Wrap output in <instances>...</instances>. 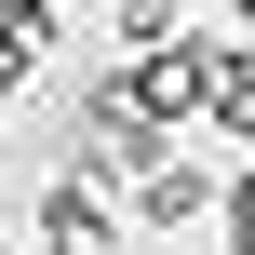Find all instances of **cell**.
<instances>
[{
  "mask_svg": "<svg viewBox=\"0 0 255 255\" xmlns=\"http://www.w3.org/2000/svg\"><path fill=\"white\" fill-rule=\"evenodd\" d=\"M161 148H188V134L134 94V67H81V94H67V161H81V175H108V188H134Z\"/></svg>",
  "mask_w": 255,
  "mask_h": 255,
  "instance_id": "cell-1",
  "label": "cell"
},
{
  "mask_svg": "<svg viewBox=\"0 0 255 255\" xmlns=\"http://www.w3.org/2000/svg\"><path fill=\"white\" fill-rule=\"evenodd\" d=\"M27 242H40V255H134V202H121L108 175L54 161V175H40V202H27Z\"/></svg>",
  "mask_w": 255,
  "mask_h": 255,
  "instance_id": "cell-2",
  "label": "cell"
},
{
  "mask_svg": "<svg viewBox=\"0 0 255 255\" xmlns=\"http://www.w3.org/2000/svg\"><path fill=\"white\" fill-rule=\"evenodd\" d=\"M134 67V94L188 134V121H215V81H229V27H188V40H161V54H121Z\"/></svg>",
  "mask_w": 255,
  "mask_h": 255,
  "instance_id": "cell-3",
  "label": "cell"
},
{
  "mask_svg": "<svg viewBox=\"0 0 255 255\" xmlns=\"http://www.w3.org/2000/svg\"><path fill=\"white\" fill-rule=\"evenodd\" d=\"M121 202H134V242H175V229H215V215H229V175H215L202 148H161Z\"/></svg>",
  "mask_w": 255,
  "mask_h": 255,
  "instance_id": "cell-4",
  "label": "cell"
},
{
  "mask_svg": "<svg viewBox=\"0 0 255 255\" xmlns=\"http://www.w3.org/2000/svg\"><path fill=\"white\" fill-rule=\"evenodd\" d=\"M108 40L121 54H161V40H188V0H108Z\"/></svg>",
  "mask_w": 255,
  "mask_h": 255,
  "instance_id": "cell-5",
  "label": "cell"
},
{
  "mask_svg": "<svg viewBox=\"0 0 255 255\" xmlns=\"http://www.w3.org/2000/svg\"><path fill=\"white\" fill-rule=\"evenodd\" d=\"M54 40H67V27H0V108H13V94H27V67H40V54H54Z\"/></svg>",
  "mask_w": 255,
  "mask_h": 255,
  "instance_id": "cell-6",
  "label": "cell"
},
{
  "mask_svg": "<svg viewBox=\"0 0 255 255\" xmlns=\"http://www.w3.org/2000/svg\"><path fill=\"white\" fill-rule=\"evenodd\" d=\"M215 229H229V255H255V161L229 175V215H215Z\"/></svg>",
  "mask_w": 255,
  "mask_h": 255,
  "instance_id": "cell-7",
  "label": "cell"
},
{
  "mask_svg": "<svg viewBox=\"0 0 255 255\" xmlns=\"http://www.w3.org/2000/svg\"><path fill=\"white\" fill-rule=\"evenodd\" d=\"M0 27H67V13H27V0H0Z\"/></svg>",
  "mask_w": 255,
  "mask_h": 255,
  "instance_id": "cell-8",
  "label": "cell"
},
{
  "mask_svg": "<svg viewBox=\"0 0 255 255\" xmlns=\"http://www.w3.org/2000/svg\"><path fill=\"white\" fill-rule=\"evenodd\" d=\"M27 13H81V0H27Z\"/></svg>",
  "mask_w": 255,
  "mask_h": 255,
  "instance_id": "cell-9",
  "label": "cell"
}]
</instances>
